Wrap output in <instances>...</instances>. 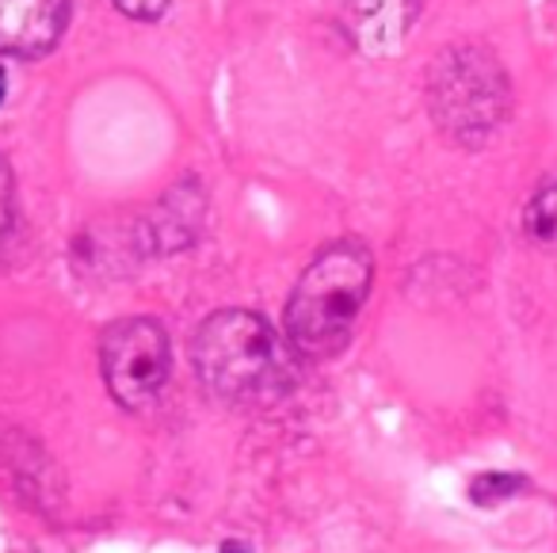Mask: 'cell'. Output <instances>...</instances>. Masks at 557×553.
Returning a JSON list of instances; mask_svg holds the SVG:
<instances>
[{"instance_id":"obj_6","label":"cell","mask_w":557,"mask_h":553,"mask_svg":"<svg viewBox=\"0 0 557 553\" xmlns=\"http://www.w3.org/2000/svg\"><path fill=\"white\" fill-rule=\"evenodd\" d=\"M420 16V0H356L351 32L363 54L389 58L405 47L412 24Z\"/></svg>"},{"instance_id":"obj_12","label":"cell","mask_w":557,"mask_h":553,"mask_svg":"<svg viewBox=\"0 0 557 553\" xmlns=\"http://www.w3.org/2000/svg\"><path fill=\"white\" fill-rule=\"evenodd\" d=\"M4 88H9V81H4V70H0V103H4Z\"/></svg>"},{"instance_id":"obj_8","label":"cell","mask_w":557,"mask_h":553,"mask_svg":"<svg viewBox=\"0 0 557 553\" xmlns=\"http://www.w3.org/2000/svg\"><path fill=\"white\" fill-rule=\"evenodd\" d=\"M531 489V481H527L523 474H478L470 481V500L478 507H500L508 504V500L523 496V492Z\"/></svg>"},{"instance_id":"obj_9","label":"cell","mask_w":557,"mask_h":553,"mask_svg":"<svg viewBox=\"0 0 557 553\" xmlns=\"http://www.w3.org/2000/svg\"><path fill=\"white\" fill-rule=\"evenodd\" d=\"M123 16L131 20H141V24H149V20H157L164 9H169V0H111Z\"/></svg>"},{"instance_id":"obj_4","label":"cell","mask_w":557,"mask_h":553,"mask_svg":"<svg viewBox=\"0 0 557 553\" xmlns=\"http://www.w3.org/2000/svg\"><path fill=\"white\" fill-rule=\"evenodd\" d=\"M100 370L108 393L123 408L153 405L172 370L169 332L149 317H123L103 332Z\"/></svg>"},{"instance_id":"obj_5","label":"cell","mask_w":557,"mask_h":553,"mask_svg":"<svg viewBox=\"0 0 557 553\" xmlns=\"http://www.w3.org/2000/svg\"><path fill=\"white\" fill-rule=\"evenodd\" d=\"M70 0H0V54L42 58L62 42Z\"/></svg>"},{"instance_id":"obj_1","label":"cell","mask_w":557,"mask_h":553,"mask_svg":"<svg viewBox=\"0 0 557 553\" xmlns=\"http://www.w3.org/2000/svg\"><path fill=\"white\" fill-rule=\"evenodd\" d=\"M374 283V260L359 241H336L313 256L287 302V340L306 359H333L348 347L367 294Z\"/></svg>"},{"instance_id":"obj_7","label":"cell","mask_w":557,"mask_h":553,"mask_svg":"<svg viewBox=\"0 0 557 553\" xmlns=\"http://www.w3.org/2000/svg\"><path fill=\"white\" fill-rule=\"evenodd\" d=\"M523 237L542 253H557V176L542 180L531 192V199L523 202Z\"/></svg>"},{"instance_id":"obj_11","label":"cell","mask_w":557,"mask_h":553,"mask_svg":"<svg viewBox=\"0 0 557 553\" xmlns=\"http://www.w3.org/2000/svg\"><path fill=\"white\" fill-rule=\"evenodd\" d=\"M222 553H248L245 545H237V542H230V545H222Z\"/></svg>"},{"instance_id":"obj_10","label":"cell","mask_w":557,"mask_h":553,"mask_svg":"<svg viewBox=\"0 0 557 553\" xmlns=\"http://www.w3.org/2000/svg\"><path fill=\"white\" fill-rule=\"evenodd\" d=\"M9 225H12V172H9V161L0 157V245H4Z\"/></svg>"},{"instance_id":"obj_2","label":"cell","mask_w":557,"mask_h":553,"mask_svg":"<svg viewBox=\"0 0 557 553\" xmlns=\"http://www.w3.org/2000/svg\"><path fill=\"white\" fill-rule=\"evenodd\" d=\"M424 103L450 146L481 149L511 115L508 70L485 42H450L428 65Z\"/></svg>"},{"instance_id":"obj_3","label":"cell","mask_w":557,"mask_h":553,"mask_svg":"<svg viewBox=\"0 0 557 553\" xmlns=\"http://www.w3.org/2000/svg\"><path fill=\"white\" fill-rule=\"evenodd\" d=\"M195 374L214 397L248 401L271 382L275 370V332L252 309H222L191 344Z\"/></svg>"}]
</instances>
